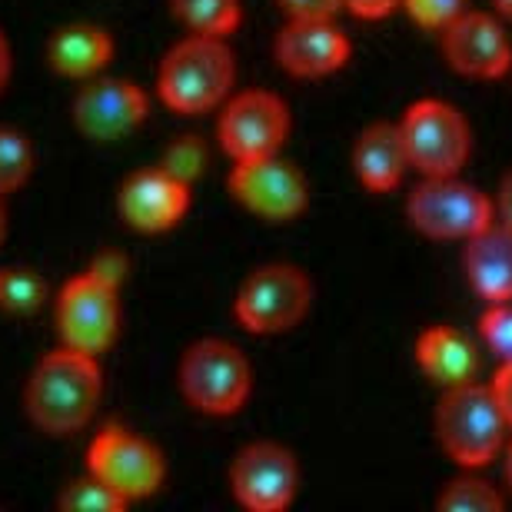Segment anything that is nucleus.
<instances>
[{
  "label": "nucleus",
  "mask_w": 512,
  "mask_h": 512,
  "mask_svg": "<svg viewBox=\"0 0 512 512\" xmlns=\"http://www.w3.org/2000/svg\"><path fill=\"white\" fill-rule=\"evenodd\" d=\"M413 170L409 163V150L403 140L399 124H370L353 143V173L366 190L389 193L403 183L406 173Z\"/></svg>",
  "instance_id": "nucleus-18"
},
{
  "label": "nucleus",
  "mask_w": 512,
  "mask_h": 512,
  "mask_svg": "<svg viewBox=\"0 0 512 512\" xmlns=\"http://www.w3.org/2000/svg\"><path fill=\"white\" fill-rule=\"evenodd\" d=\"M399 130H403L409 163L423 177H453L466 167L469 153H473L469 120L449 100H416L413 107H406Z\"/></svg>",
  "instance_id": "nucleus-8"
},
{
  "label": "nucleus",
  "mask_w": 512,
  "mask_h": 512,
  "mask_svg": "<svg viewBox=\"0 0 512 512\" xmlns=\"http://www.w3.org/2000/svg\"><path fill=\"white\" fill-rule=\"evenodd\" d=\"M230 493L250 512H283L300 493V463L283 443H250L230 463Z\"/></svg>",
  "instance_id": "nucleus-12"
},
{
  "label": "nucleus",
  "mask_w": 512,
  "mask_h": 512,
  "mask_svg": "<svg viewBox=\"0 0 512 512\" xmlns=\"http://www.w3.org/2000/svg\"><path fill=\"white\" fill-rule=\"evenodd\" d=\"M7 240V193H0V247Z\"/></svg>",
  "instance_id": "nucleus-35"
},
{
  "label": "nucleus",
  "mask_w": 512,
  "mask_h": 512,
  "mask_svg": "<svg viewBox=\"0 0 512 512\" xmlns=\"http://www.w3.org/2000/svg\"><path fill=\"white\" fill-rule=\"evenodd\" d=\"M87 270H94L97 276H104L110 283H124L127 280V270H130V260L120 250H100L94 260H90Z\"/></svg>",
  "instance_id": "nucleus-29"
},
{
  "label": "nucleus",
  "mask_w": 512,
  "mask_h": 512,
  "mask_svg": "<svg viewBox=\"0 0 512 512\" xmlns=\"http://www.w3.org/2000/svg\"><path fill=\"white\" fill-rule=\"evenodd\" d=\"M446 64L469 80H496L509 74L512 44L503 24L483 10H466L443 30Z\"/></svg>",
  "instance_id": "nucleus-16"
},
{
  "label": "nucleus",
  "mask_w": 512,
  "mask_h": 512,
  "mask_svg": "<svg viewBox=\"0 0 512 512\" xmlns=\"http://www.w3.org/2000/svg\"><path fill=\"white\" fill-rule=\"evenodd\" d=\"M489 389H493L496 403H499V409H503L506 423H509V429H512V363H503V366H499L496 380L489 383Z\"/></svg>",
  "instance_id": "nucleus-32"
},
{
  "label": "nucleus",
  "mask_w": 512,
  "mask_h": 512,
  "mask_svg": "<svg viewBox=\"0 0 512 512\" xmlns=\"http://www.w3.org/2000/svg\"><path fill=\"white\" fill-rule=\"evenodd\" d=\"M403 10L419 27L439 30V34H443L459 14H466L469 0H403Z\"/></svg>",
  "instance_id": "nucleus-28"
},
{
  "label": "nucleus",
  "mask_w": 512,
  "mask_h": 512,
  "mask_svg": "<svg viewBox=\"0 0 512 512\" xmlns=\"http://www.w3.org/2000/svg\"><path fill=\"white\" fill-rule=\"evenodd\" d=\"M177 386L190 409L203 416H233L253 393V370L240 346L217 336L190 343L180 356Z\"/></svg>",
  "instance_id": "nucleus-4"
},
{
  "label": "nucleus",
  "mask_w": 512,
  "mask_h": 512,
  "mask_svg": "<svg viewBox=\"0 0 512 512\" xmlns=\"http://www.w3.org/2000/svg\"><path fill=\"white\" fill-rule=\"evenodd\" d=\"M100 399H104L100 356L70 350L64 343L40 356L24 386V409L30 423L47 436L80 433L94 419Z\"/></svg>",
  "instance_id": "nucleus-1"
},
{
  "label": "nucleus",
  "mask_w": 512,
  "mask_h": 512,
  "mask_svg": "<svg viewBox=\"0 0 512 512\" xmlns=\"http://www.w3.org/2000/svg\"><path fill=\"white\" fill-rule=\"evenodd\" d=\"M463 270L486 303L512 300V230L493 220L463 240Z\"/></svg>",
  "instance_id": "nucleus-17"
},
{
  "label": "nucleus",
  "mask_w": 512,
  "mask_h": 512,
  "mask_svg": "<svg viewBox=\"0 0 512 512\" xmlns=\"http://www.w3.org/2000/svg\"><path fill=\"white\" fill-rule=\"evenodd\" d=\"M406 220L429 240H469L496 220V203L459 173L423 177L406 197Z\"/></svg>",
  "instance_id": "nucleus-7"
},
{
  "label": "nucleus",
  "mask_w": 512,
  "mask_h": 512,
  "mask_svg": "<svg viewBox=\"0 0 512 512\" xmlns=\"http://www.w3.org/2000/svg\"><path fill=\"white\" fill-rule=\"evenodd\" d=\"M227 190L243 210L270 223H290L310 207V183L303 170L283 160L280 153L260 160H237L227 177Z\"/></svg>",
  "instance_id": "nucleus-11"
},
{
  "label": "nucleus",
  "mask_w": 512,
  "mask_h": 512,
  "mask_svg": "<svg viewBox=\"0 0 512 512\" xmlns=\"http://www.w3.org/2000/svg\"><path fill=\"white\" fill-rule=\"evenodd\" d=\"M286 17H336L343 10V0H276Z\"/></svg>",
  "instance_id": "nucleus-30"
},
{
  "label": "nucleus",
  "mask_w": 512,
  "mask_h": 512,
  "mask_svg": "<svg viewBox=\"0 0 512 512\" xmlns=\"http://www.w3.org/2000/svg\"><path fill=\"white\" fill-rule=\"evenodd\" d=\"M120 286L94 270L77 273L60 286L54 300V326L70 350L104 356L120 336Z\"/></svg>",
  "instance_id": "nucleus-6"
},
{
  "label": "nucleus",
  "mask_w": 512,
  "mask_h": 512,
  "mask_svg": "<svg viewBox=\"0 0 512 512\" xmlns=\"http://www.w3.org/2000/svg\"><path fill=\"white\" fill-rule=\"evenodd\" d=\"M87 473H94L127 503H140L157 496L167 483V459L157 443L137 436L133 429L104 426L87 446Z\"/></svg>",
  "instance_id": "nucleus-9"
},
{
  "label": "nucleus",
  "mask_w": 512,
  "mask_h": 512,
  "mask_svg": "<svg viewBox=\"0 0 512 512\" xmlns=\"http://www.w3.org/2000/svg\"><path fill=\"white\" fill-rule=\"evenodd\" d=\"M436 506L446 512H499L506 506V499L493 483H486V479L459 476L453 483H446V489L436 499Z\"/></svg>",
  "instance_id": "nucleus-25"
},
{
  "label": "nucleus",
  "mask_w": 512,
  "mask_h": 512,
  "mask_svg": "<svg viewBox=\"0 0 512 512\" xmlns=\"http://www.w3.org/2000/svg\"><path fill=\"white\" fill-rule=\"evenodd\" d=\"M150 117V100L137 80L90 77L70 104L74 127L94 143H114L137 133Z\"/></svg>",
  "instance_id": "nucleus-13"
},
{
  "label": "nucleus",
  "mask_w": 512,
  "mask_h": 512,
  "mask_svg": "<svg viewBox=\"0 0 512 512\" xmlns=\"http://www.w3.org/2000/svg\"><path fill=\"white\" fill-rule=\"evenodd\" d=\"M170 14L180 20L190 34L230 37L243 24L240 0H167Z\"/></svg>",
  "instance_id": "nucleus-21"
},
{
  "label": "nucleus",
  "mask_w": 512,
  "mask_h": 512,
  "mask_svg": "<svg viewBox=\"0 0 512 512\" xmlns=\"http://www.w3.org/2000/svg\"><path fill=\"white\" fill-rule=\"evenodd\" d=\"M433 426L446 456L469 473L493 463L509 429L493 389L476 380L443 389Z\"/></svg>",
  "instance_id": "nucleus-3"
},
{
  "label": "nucleus",
  "mask_w": 512,
  "mask_h": 512,
  "mask_svg": "<svg viewBox=\"0 0 512 512\" xmlns=\"http://www.w3.org/2000/svg\"><path fill=\"white\" fill-rule=\"evenodd\" d=\"M416 363L436 386H459L476 380L479 353L453 326H429L416 340Z\"/></svg>",
  "instance_id": "nucleus-20"
},
{
  "label": "nucleus",
  "mask_w": 512,
  "mask_h": 512,
  "mask_svg": "<svg viewBox=\"0 0 512 512\" xmlns=\"http://www.w3.org/2000/svg\"><path fill=\"white\" fill-rule=\"evenodd\" d=\"M286 137H290V107L273 90H240L223 100L217 140L233 163L273 157L283 150Z\"/></svg>",
  "instance_id": "nucleus-10"
},
{
  "label": "nucleus",
  "mask_w": 512,
  "mask_h": 512,
  "mask_svg": "<svg viewBox=\"0 0 512 512\" xmlns=\"http://www.w3.org/2000/svg\"><path fill=\"white\" fill-rule=\"evenodd\" d=\"M273 57L290 77L320 80L350 64L353 44L333 17H290L273 40Z\"/></svg>",
  "instance_id": "nucleus-15"
},
{
  "label": "nucleus",
  "mask_w": 512,
  "mask_h": 512,
  "mask_svg": "<svg viewBox=\"0 0 512 512\" xmlns=\"http://www.w3.org/2000/svg\"><path fill=\"white\" fill-rule=\"evenodd\" d=\"M237 84V57L227 37L190 34L177 40L160 60L157 97L173 114L197 117L223 107Z\"/></svg>",
  "instance_id": "nucleus-2"
},
{
  "label": "nucleus",
  "mask_w": 512,
  "mask_h": 512,
  "mask_svg": "<svg viewBox=\"0 0 512 512\" xmlns=\"http://www.w3.org/2000/svg\"><path fill=\"white\" fill-rule=\"evenodd\" d=\"M399 7H403V0H343V10H350L360 20H383Z\"/></svg>",
  "instance_id": "nucleus-31"
},
{
  "label": "nucleus",
  "mask_w": 512,
  "mask_h": 512,
  "mask_svg": "<svg viewBox=\"0 0 512 512\" xmlns=\"http://www.w3.org/2000/svg\"><path fill=\"white\" fill-rule=\"evenodd\" d=\"M493 7H496V14H499V17L512 20V0H493Z\"/></svg>",
  "instance_id": "nucleus-36"
},
{
  "label": "nucleus",
  "mask_w": 512,
  "mask_h": 512,
  "mask_svg": "<svg viewBox=\"0 0 512 512\" xmlns=\"http://www.w3.org/2000/svg\"><path fill=\"white\" fill-rule=\"evenodd\" d=\"M10 74H14V57H10L7 34H4V30H0V94H4V90H7Z\"/></svg>",
  "instance_id": "nucleus-34"
},
{
  "label": "nucleus",
  "mask_w": 512,
  "mask_h": 512,
  "mask_svg": "<svg viewBox=\"0 0 512 512\" xmlns=\"http://www.w3.org/2000/svg\"><path fill=\"white\" fill-rule=\"evenodd\" d=\"M57 506L64 512H124L130 503L117 496L107 483H100L94 473H84L60 486Z\"/></svg>",
  "instance_id": "nucleus-24"
},
{
  "label": "nucleus",
  "mask_w": 512,
  "mask_h": 512,
  "mask_svg": "<svg viewBox=\"0 0 512 512\" xmlns=\"http://www.w3.org/2000/svg\"><path fill=\"white\" fill-rule=\"evenodd\" d=\"M50 296L47 280L34 266H0V310L10 316H34Z\"/></svg>",
  "instance_id": "nucleus-22"
},
{
  "label": "nucleus",
  "mask_w": 512,
  "mask_h": 512,
  "mask_svg": "<svg viewBox=\"0 0 512 512\" xmlns=\"http://www.w3.org/2000/svg\"><path fill=\"white\" fill-rule=\"evenodd\" d=\"M506 479H509V489H512V446H509V463H506Z\"/></svg>",
  "instance_id": "nucleus-37"
},
{
  "label": "nucleus",
  "mask_w": 512,
  "mask_h": 512,
  "mask_svg": "<svg viewBox=\"0 0 512 512\" xmlns=\"http://www.w3.org/2000/svg\"><path fill=\"white\" fill-rule=\"evenodd\" d=\"M496 217H499V223H506V227L512 230V170L503 177V183H499V193H496Z\"/></svg>",
  "instance_id": "nucleus-33"
},
{
  "label": "nucleus",
  "mask_w": 512,
  "mask_h": 512,
  "mask_svg": "<svg viewBox=\"0 0 512 512\" xmlns=\"http://www.w3.org/2000/svg\"><path fill=\"white\" fill-rule=\"evenodd\" d=\"M37 167L34 143L24 130L0 124V193H17Z\"/></svg>",
  "instance_id": "nucleus-23"
},
{
  "label": "nucleus",
  "mask_w": 512,
  "mask_h": 512,
  "mask_svg": "<svg viewBox=\"0 0 512 512\" xmlns=\"http://www.w3.org/2000/svg\"><path fill=\"white\" fill-rule=\"evenodd\" d=\"M110 60H114V37L107 27L90 24V20L64 24L47 40V64L67 80L100 77L110 67Z\"/></svg>",
  "instance_id": "nucleus-19"
},
{
  "label": "nucleus",
  "mask_w": 512,
  "mask_h": 512,
  "mask_svg": "<svg viewBox=\"0 0 512 512\" xmlns=\"http://www.w3.org/2000/svg\"><path fill=\"white\" fill-rule=\"evenodd\" d=\"M193 203V183L173 177L170 170L143 167L120 183L117 190V210L120 220L137 233H167L180 227Z\"/></svg>",
  "instance_id": "nucleus-14"
},
{
  "label": "nucleus",
  "mask_w": 512,
  "mask_h": 512,
  "mask_svg": "<svg viewBox=\"0 0 512 512\" xmlns=\"http://www.w3.org/2000/svg\"><path fill=\"white\" fill-rule=\"evenodd\" d=\"M313 280L296 263H263L240 283L233 316L253 336H280L306 320Z\"/></svg>",
  "instance_id": "nucleus-5"
},
{
  "label": "nucleus",
  "mask_w": 512,
  "mask_h": 512,
  "mask_svg": "<svg viewBox=\"0 0 512 512\" xmlns=\"http://www.w3.org/2000/svg\"><path fill=\"white\" fill-rule=\"evenodd\" d=\"M479 336L499 363H512V300L489 303V310L479 316Z\"/></svg>",
  "instance_id": "nucleus-27"
},
{
  "label": "nucleus",
  "mask_w": 512,
  "mask_h": 512,
  "mask_svg": "<svg viewBox=\"0 0 512 512\" xmlns=\"http://www.w3.org/2000/svg\"><path fill=\"white\" fill-rule=\"evenodd\" d=\"M160 167L170 170L173 177L193 183L203 170H207V143H203L200 137H193V133L177 137L167 150H163Z\"/></svg>",
  "instance_id": "nucleus-26"
}]
</instances>
